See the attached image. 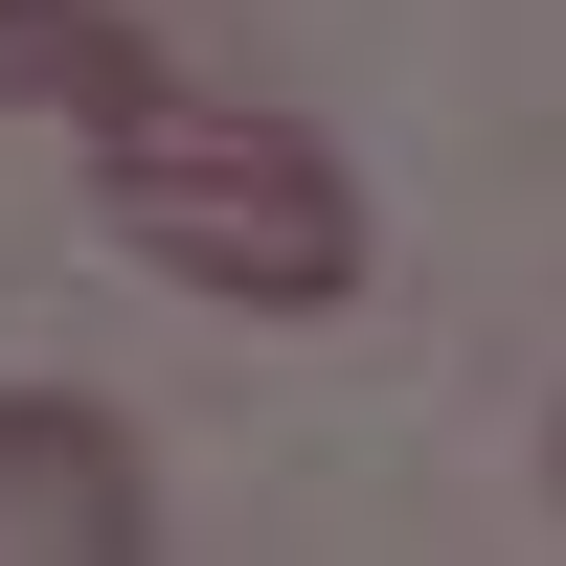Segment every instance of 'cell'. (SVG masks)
Wrapping results in <instances>:
<instances>
[{"mask_svg": "<svg viewBox=\"0 0 566 566\" xmlns=\"http://www.w3.org/2000/svg\"><path fill=\"white\" fill-rule=\"evenodd\" d=\"M0 566H159V476H136L114 408L0 386Z\"/></svg>", "mask_w": 566, "mask_h": 566, "instance_id": "obj_2", "label": "cell"}, {"mask_svg": "<svg viewBox=\"0 0 566 566\" xmlns=\"http://www.w3.org/2000/svg\"><path fill=\"white\" fill-rule=\"evenodd\" d=\"M114 159V227L181 272V295H227V317H340L363 295V181H340V136H295V114H205V91H159L136 136H91Z\"/></svg>", "mask_w": 566, "mask_h": 566, "instance_id": "obj_1", "label": "cell"}, {"mask_svg": "<svg viewBox=\"0 0 566 566\" xmlns=\"http://www.w3.org/2000/svg\"><path fill=\"white\" fill-rule=\"evenodd\" d=\"M159 23L136 0H0V114H69V136H136L159 114Z\"/></svg>", "mask_w": 566, "mask_h": 566, "instance_id": "obj_3", "label": "cell"}]
</instances>
